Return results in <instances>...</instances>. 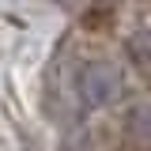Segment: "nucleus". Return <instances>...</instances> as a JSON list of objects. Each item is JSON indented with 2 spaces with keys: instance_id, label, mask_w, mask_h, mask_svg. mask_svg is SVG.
Returning a JSON list of instances; mask_svg holds the SVG:
<instances>
[{
  "instance_id": "f257e3e1",
  "label": "nucleus",
  "mask_w": 151,
  "mask_h": 151,
  "mask_svg": "<svg viewBox=\"0 0 151 151\" xmlns=\"http://www.w3.org/2000/svg\"><path fill=\"white\" fill-rule=\"evenodd\" d=\"M121 94H125V76L106 57H94L76 72V98L87 110H110L113 102H121Z\"/></svg>"
},
{
  "instance_id": "f03ea898",
  "label": "nucleus",
  "mask_w": 151,
  "mask_h": 151,
  "mask_svg": "<svg viewBox=\"0 0 151 151\" xmlns=\"http://www.w3.org/2000/svg\"><path fill=\"white\" fill-rule=\"evenodd\" d=\"M125 140L132 151H151V106H132L125 117Z\"/></svg>"
},
{
  "instance_id": "7ed1b4c3",
  "label": "nucleus",
  "mask_w": 151,
  "mask_h": 151,
  "mask_svg": "<svg viewBox=\"0 0 151 151\" xmlns=\"http://www.w3.org/2000/svg\"><path fill=\"white\" fill-rule=\"evenodd\" d=\"M125 53H129L132 68L140 72V79H144V83H151V27L136 30V34L125 42Z\"/></svg>"
},
{
  "instance_id": "20e7f679",
  "label": "nucleus",
  "mask_w": 151,
  "mask_h": 151,
  "mask_svg": "<svg viewBox=\"0 0 151 151\" xmlns=\"http://www.w3.org/2000/svg\"><path fill=\"white\" fill-rule=\"evenodd\" d=\"M57 8H76V4H79V0H53Z\"/></svg>"
}]
</instances>
